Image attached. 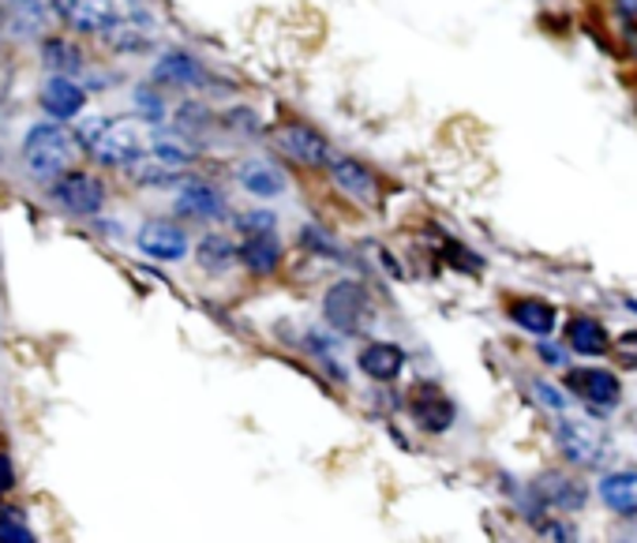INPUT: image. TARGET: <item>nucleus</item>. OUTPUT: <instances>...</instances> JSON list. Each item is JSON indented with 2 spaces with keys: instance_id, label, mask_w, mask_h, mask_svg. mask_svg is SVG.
I'll use <instances>...</instances> for the list:
<instances>
[{
  "instance_id": "1",
  "label": "nucleus",
  "mask_w": 637,
  "mask_h": 543,
  "mask_svg": "<svg viewBox=\"0 0 637 543\" xmlns=\"http://www.w3.org/2000/svg\"><path fill=\"white\" fill-rule=\"evenodd\" d=\"M19 158H23L26 177L38 180V184H50L64 169H72L75 136L61 128V120L31 124L23 136V147H19Z\"/></svg>"
},
{
  "instance_id": "2",
  "label": "nucleus",
  "mask_w": 637,
  "mask_h": 543,
  "mask_svg": "<svg viewBox=\"0 0 637 543\" xmlns=\"http://www.w3.org/2000/svg\"><path fill=\"white\" fill-rule=\"evenodd\" d=\"M50 203L72 217H94V214H102V206H106V184L91 173L64 169L61 177L50 180Z\"/></svg>"
},
{
  "instance_id": "3",
  "label": "nucleus",
  "mask_w": 637,
  "mask_h": 543,
  "mask_svg": "<svg viewBox=\"0 0 637 543\" xmlns=\"http://www.w3.org/2000/svg\"><path fill=\"white\" fill-rule=\"evenodd\" d=\"M142 142L147 139H142V128L136 120H106L87 147V155H94V161L109 169H128L142 155Z\"/></svg>"
},
{
  "instance_id": "4",
  "label": "nucleus",
  "mask_w": 637,
  "mask_h": 543,
  "mask_svg": "<svg viewBox=\"0 0 637 543\" xmlns=\"http://www.w3.org/2000/svg\"><path fill=\"white\" fill-rule=\"evenodd\" d=\"M274 142H278L282 155H289L297 166H308V169H327L330 161V142L322 131H316L311 124L304 120H293V124H282L274 131Z\"/></svg>"
},
{
  "instance_id": "5",
  "label": "nucleus",
  "mask_w": 637,
  "mask_h": 543,
  "mask_svg": "<svg viewBox=\"0 0 637 543\" xmlns=\"http://www.w3.org/2000/svg\"><path fill=\"white\" fill-rule=\"evenodd\" d=\"M322 316L341 333H357L360 322L368 316V297L357 281H338L327 289V300H322Z\"/></svg>"
},
{
  "instance_id": "6",
  "label": "nucleus",
  "mask_w": 637,
  "mask_h": 543,
  "mask_svg": "<svg viewBox=\"0 0 637 543\" xmlns=\"http://www.w3.org/2000/svg\"><path fill=\"white\" fill-rule=\"evenodd\" d=\"M102 42H106L109 50L128 53V56L147 53L150 45H155V15L142 12V8H136V12H125V15L117 12L113 26L102 34Z\"/></svg>"
},
{
  "instance_id": "7",
  "label": "nucleus",
  "mask_w": 637,
  "mask_h": 543,
  "mask_svg": "<svg viewBox=\"0 0 637 543\" xmlns=\"http://www.w3.org/2000/svg\"><path fill=\"white\" fill-rule=\"evenodd\" d=\"M566 386L582 397L585 405L596 408V416H604V408H615L623 402V386L612 371L604 368H582V371H570Z\"/></svg>"
},
{
  "instance_id": "8",
  "label": "nucleus",
  "mask_w": 637,
  "mask_h": 543,
  "mask_svg": "<svg viewBox=\"0 0 637 543\" xmlns=\"http://www.w3.org/2000/svg\"><path fill=\"white\" fill-rule=\"evenodd\" d=\"M327 173L341 188V192L353 195L357 203H364V206L379 203V180H375L372 169L364 166V161H357V158H349V155H330Z\"/></svg>"
},
{
  "instance_id": "9",
  "label": "nucleus",
  "mask_w": 637,
  "mask_h": 543,
  "mask_svg": "<svg viewBox=\"0 0 637 543\" xmlns=\"http://www.w3.org/2000/svg\"><path fill=\"white\" fill-rule=\"evenodd\" d=\"M38 102L50 113V120H75L83 109H87V91L72 79V75H50L38 91Z\"/></svg>"
},
{
  "instance_id": "10",
  "label": "nucleus",
  "mask_w": 637,
  "mask_h": 543,
  "mask_svg": "<svg viewBox=\"0 0 637 543\" xmlns=\"http://www.w3.org/2000/svg\"><path fill=\"white\" fill-rule=\"evenodd\" d=\"M139 252L155 263H180L188 255V233L173 222H147L139 228Z\"/></svg>"
},
{
  "instance_id": "11",
  "label": "nucleus",
  "mask_w": 637,
  "mask_h": 543,
  "mask_svg": "<svg viewBox=\"0 0 637 543\" xmlns=\"http://www.w3.org/2000/svg\"><path fill=\"white\" fill-rule=\"evenodd\" d=\"M413 420L424 427L427 435H443V432H450V424H454V402L443 394L439 386H432V383H424L421 390L413 394Z\"/></svg>"
},
{
  "instance_id": "12",
  "label": "nucleus",
  "mask_w": 637,
  "mask_h": 543,
  "mask_svg": "<svg viewBox=\"0 0 637 543\" xmlns=\"http://www.w3.org/2000/svg\"><path fill=\"white\" fill-rule=\"evenodd\" d=\"M236 263H244V270H252L255 278H270L282 266V244L274 233H248L236 247Z\"/></svg>"
},
{
  "instance_id": "13",
  "label": "nucleus",
  "mask_w": 637,
  "mask_h": 543,
  "mask_svg": "<svg viewBox=\"0 0 637 543\" xmlns=\"http://www.w3.org/2000/svg\"><path fill=\"white\" fill-rule=\"evenodd\" d=\"M357 364L368 379H375V383H394L405 368V349L394 345V341H372V345L360 349Z\"/></svg>"
},
{
  "instance_id": "14",
  "label": "nucleus",
  "mask_w": 637,
  "mask_h": 543,
  "mask_svg": "<svg viewBox=\"0 0 637 543\" xmlns=\"http://www.w3.org/2000/svg\"><path fill=\"white\" fill-rule=\"evenodd\" d=\"M555 438H559V450H563L574 465H596V461H601V454H604L601 435H596L588 424L563 420V424H559Z\"/></svg>"
},
{
  "instance_id": "15",
  "label": "nucleus",
  "mask_w": 637,
  "mask_h": 543,
  "mask_svg": "<svg viewBox=\"0 0 637 543\" xmlns=\"http://www.w3.org/2000/svg\"><path fill=\"white\" fill-rule=\"evenodd\" d=\"M177 211L184 217H199V222H214V217H225V199L206 180H184L177 195Z\"/></svg>"
},
{
  "instance_id": "16",
  "label": "nucleus",
  "mask_w": 637,
  "mask_h": 543,
  "mask_svg": "<svg viewBox=\"0 0 637 543\" xmlns=\"http://www.w3.org/2000/svg\"><path fill=\"white\" fill-rule=\"evenodd\" d=\"M150 79H155L158 87H199V83H203V68H199V61L192 53L173 50V53L158 56Z\"/></svg>"
},
{
  "instance_id": "17",
  "label": "nucleus",
  "mask_w": 637,
  "mask_h": 543,
  "mask_svg": "<svg viewBox=\"0 0 637 543\" xmlns=\"http://www.w3.org/2000/svg\"><path fill=\"white\" fill-rule=\"evenodd\" d=\"M566 345L577 356H607L612 352V338H607L604 322L593 316H577L566 322Z\"/></svg>"
},
{
  "instance_id": "18",
  "label": "nucleus",
  "mask_w": 637,
  "mask_h": 543,
  "mask_svg": "<svg viewBox=\"0 0 637 543\" xmlns=\"http://www.w3.org/2000/svg\"><path fill=\"white\" fill-rule=\"evenodd\" d=\"M507 311H510V322H513V327L525 330V333H532V338H548V333L555 330V322H559L555 308H551L548 300H537V297H521V300H513Z\"/></svg>"
},
{
  "instance_id": "19",
  "label": "nucleus",
  "mask_w": 637,
  "mask_h": 543,
  "mask_svg": "<svg viewBox=\"0 0 637 543\" xmlns=\"http://www.w3.org/2000/svg\"><path fill=\"white\" fill-rule=\"evenodd\" d=\"M236 180H241L244 192H252L255 199H274V195L285 192V177L270 166V161H263V158L244 161V166L236 169Z\"/></svg>"
},
{
  "instance_id": "20",
  "label": "nucleus",
  "mask_w": 637,
  "mask_h": 543,
  "mask_svg": "<svg viewBox=\"0 0 637 543\" xmlns=\"http://www.w3.org/2000/svg\"><path fill=\"white\" fill-rule=\"evenodd\" d=\"M68 26L75 34H106L113 26V19H117V4L113 0H79V4L72 8L68 15Z\"/></svg>"
},
{
  "instance_id": "21",
  "label": "nucleus",
  "mask_w": 637,
  "mask_h": 543,
  "mask_svg": "<svg viewBox=\"0 0 637 543\" xmlns=\"http://www.w3.org/2000/svg\"><path fill=\"white\" fill-rule=\"evenodd\" d=\"M601 499L612 513L634 518V513H637V472L623 469V472L604 476V480H601Z\"/></svg>"
},
{
  "instance_id": "22",
  "label": "nucleus",
  "mask_w": 637,
  "mask_h": 543,
  "mask_svg": "<svg viewBox=\"0 0 637 543\" xmlns=\"http://www.w3.org/2000/svg\"><path fill=\"white\" fill-rule=\"evenodd\" d=\"M532 491H537V499L544 502V507H555V510H577L585 502V491L559 472L540 476V480L532 483Z\"/></svg>"
},
{
  "instance_id": "23",
  "label": "nucleus",
  "mask_w": 637,
  "mask_h": 543,
  "mask_svg": "<svg viewBox=\"0 0 637 543\" xmlns=\"http://www.w3.org/2000/svg\"><path fill=\"white\" fill-rule=\"evenodd\" d=\"M128 177H131V184H139V188H169L184 177V169L173 166V161H166V158H158V155H150V158L139 155L128 166Z\"/></svg>"
},
{
  "instance_id": "24",
  "label": "nucleus",
  "mask_w": 637,
  "mask_h": 543,
  "mask_svg": "<svg viewBox=\"0 0 637 543\" xmlns=\"http://www.w3.org/2000/svg\"><path fill=\"white\" fill-rule=\"evenodd\" d=\"M195 259H199V270H203V274H225V270H233V266H236V244L230 241V236L211 233V236L199 241Z\"/></svg>"
},
{
  "instance_id": "25",
  "label": "nucleus",
  "mask_w": 637,
  "mask_h": 543,
  "mask_svg": "<svg viewBox=\"0 0 637 543\" xmlns=\"http://www.w3.org/2000/svg\"><path fill=\"white\" fill-rule=\"evenodd\" d=\"M42 64L56 75H75L83 68V53H79V45L68 42V38H45Z\"/></svg>"
},
{
  "instance_id": "26",
  "label": "nucleus",
  "mask_w": 637,
  "mask_h": 543,
  "mask_svg": "<svg viewBox=\"0 0 637 543\" xmlns=\"http://www.w3.org/2000/svg\"><path fill=\"white\" fill-rule=\"evenodd\" d=\"M8 19L19 26V34H34L50 19V0H8Z\"/></svg>"
},
{
  "instance_id": "27",
  "label": "nucleus",
  "mask_w": 637,
  "mask_h": 543,
  "mask_svg": "<svg viewBox=\"0 0 637 543\" xmlns=\"http://www.w3.org/2000/svg\"><path fill=\"white\" fill-rule=\"evenodd\" d=\"M304 345L311 349V356L327 364V371H335V375H338V383H346V371L338 368V345L327 338V333H322V330H308V338H304Z\"/></svg>"
},
{
  "instance_id": "28",
  "label": "nucleus",
  "mask_w": 637,
  "mask_h": 543,
  "mask_svg": "<svg viewBox=\"0 0 637 543\" xmlns=\"http://www.w3.org/2000/svg\"><path fill=\"white\" fill-rule=\"evenodd\" d=\"M0 540L4 543H34V532H31V525H26L19 513H0Z\"/></svg>"
},
{
  "instance_id": "29",
  "label": "nucleus",
  "mask_w": 637,
  "mask_h": 543,
  "mask_svg": "<svg viewBox=\"0 0 637 543\" xmlns=\"http://www.w3.org/2000/svg\"><path fill=\"white\" fill-rule=\"evenodd\" d=\"M300 244H304V247H311V252L330 255V259H346V255H341V247H338L335 241H330V236L322 233V228H316V225L300 228Z\"/></svg>"
},
{
  "instance_id": "30",
  "label": "nucleus",
  "mask_w": 637,
  "mask_h": 543,
  "mask_svg": "<svg viewBox=\"0 0 637 543\" xmlns=\"http://www.w3.org/2000/svg\"><path fill=\"white\" fill-rule=\"evenodd\" d=\"M612 349H615L612 356L619 360L623 368L637 371V330H626V333H619V341H615Z\"/></svg>"
},
{
  "instance_id": "31",
  "label": "nucleus",
  "mask_w": 637,
  "mask_h": 543,
  "mask_svg": "<svg viewBox=\"0 0 637 543\" xmlns=\"http://www.w3.org/2000/svg\"><path fill=\"white\" fill-rule=\"evenodd\" d=\"M532 394H537V402L548 408V413H566V394L563 390H555L551 383H532Z\"/></svg>"
},
{
  "instance_id": "32",
  "label": "nucleus",
  "mask_w": 637,
  "mask_h": 543,
  "mask_svg": "<svg viewBox=\"0 0 637 543\" xmlns=\"http://www.w3.org/2000/svg\"><path fill=\"white\" fill-rule=\"evenodd\" d=\"M136 106L142 109V117H147V120H161V117H166V109H161V102L155 98V94H150V87H139Z\"/></svg>"
},
{
  "instance_id": "33",
  "label": "nucleus",
  "mask_w": 637,
  "mask_h": 543,
  "mask_svg": "<svg viewBox=\"0 0 637 543\" xmlns=\"http://www.w3.org/2000/svg\"><path fill=\"white\" fill-rule=\"evenodd\" d=\"M241 228L244 233H274L278 228V222H274V214H244L241 217Z\"/></svg>"
},
{
  "instance_id": "34",
  "label": "nucleus",
  "mask_w": 637,
  "mask_h": 543,
  "mask_svg": "<svg viewBox=\"0 0 637 543\" xmlns=\"http://www.w3.org/2000/svg\"><path fill=\"white\" fill-rule=\"evenodd\" d=\"M540 360H544V364H551V368H563L566 364V349L563 345H555V341H540Z\"/></svg>"
},
{
  "instance_id": "35",
  "label": "nucleus",
  "mask_w": 637,
  "mask_h": 543,
  "mask_svg": "<svg viewBox=\"0 0 637 543\" xmlns=\"http://www.w3.org/2000/svg\"><path fill=\"white\" fill-rule=\"evenodd\" d=\"M15 488V469H12V457L0 446V494H8Z\"/></svg>"
},
{
  "instance_id": "36",
  "label": "nucleus",
  "mask_w": 637,
  "mask_h": 543,
  "mask_svg": "<svg viewBox=\"0 0 637 543\" xmlns=\"http://www.w3.org/2000/svg\"><path fill=\"white\" fill-rule=\"evenodd\" d=\"M75 4H79V0H50V8H53L56 15H68Z\"/></svg>"
},
{
  "instance_id": "37",
  "label": "nucleus",
  "mask_w": 637,
  "mask_h": 543,
  "mask_svg": "<svg viewBox=\"0 0 637 543\" xmlns=\"http://www.w3.org/2000/svg\"><path fill=\"white\" fill-rule=\"evenodd\" d=\"M615 4H619V12L626 19H637V0H615Z\"/></svg>"
},
{
  "instance_id": "38",
  "label": "nucleus",
  "mask_w": 637,
  "mask_h": 543,
  "mask_svg": "<svg viewBox=\"0 0 637 543\" xmlns=\"http://www.w3.org/2000/svg\"><path fill=\"white\" fill-rule=\"evenodd\" d=\"M630 311H637V300H630Z\"/></svg>"
}]
</instances>
